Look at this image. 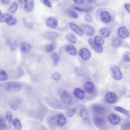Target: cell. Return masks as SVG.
Listing matches in <instances>:
<instances>
[{"label": "cell", "mask_w": 130, "mask_h": 130, "mask_svg": "<svg viewBox=\"0 0 130 130\" xmlns=\"http://www.w3.org/2000/svg\"><path fill=\"white\" fill-rule=\"evenodd\" d=\"M67 120L66 118L63 115L59 113L50 117L48 122L49 124L52 127H61L66 124Z\"/></svg>", "instance_id": "1"}, {"label": "cell", "mask_w": 130, "mask_h": 130, "mask_svg": "<svg viewBox=\"0 0 130 130\" xmlns=\"http://www.w3.org/2000/svg\"><path fill=\"white\" fill-rule=\"evenodd\" d=\"M4 88L8 91H18L22 87V84L19 82H9L4 84Z\"/></svg>", "instance_id": "2"}, {"label": "cell", "mask_w": 130, "mask_h": 130, "mask_svg": "<svg viewBox=\"0 0 130 130\" xmlns=\"http://www.w3.org/2000/svg\"><path fill=\"white\" fill-rule=\"evenodd\" d=\"M111 75L115 79L120 80L122 77V73L120 69L116 66L112 65L110 68Z\"/></svg>", "instance_id": "3"}, {"label": "cell", "mask_w": 130, "mask_h": 130, "mask_svg": "<svg viewBox=\"0 0 130 130\" xmlns=\"http://www.w3.org/2000/svg\"><path fill=\"white\" fill-rule=\"evenodd\" d=\"M45 100L46 103L51 107L56 109L61 108L62 103L58 100L52 98H47Z\"/></svg>", "instance_id": "4"}, {"label": "cell", "mask_w": 130, "mask_h": 130, "mask_svg": "<svg viewBox=\"0 0 130 130\" xmlns=\"http://www.w3.org/2000/svg\"><path fill=\"white\" fill-rule=\"evenodd\" d=\"M105 99L107 102L111 104L115 103L118 100L117 95L112 92L107 93L105 95Z\"/></svg>", "instance_id": "5"}, {"label": "cell", "mask_w": 130, "mask_h": 130, "mask_svg": "<svg viewBox=\"0 0 130 130\" xmlns=\"http://www.w3.org/2000/svg\"><path fill=\"white\" fill-rule=\"evenodd\" d=\"M88 42L90 46L96 52L100 53L103 51V48L102 46L97 44L92 39L89 38Z\"/></svg>", "instance_id": "6"}, {"label": "cell", "mask_w": 130, "mask_h": 130, "mask_svg": "<svg viewBox=\"0 0 130 130\" xmlns=\"http://www.w3.org/2000/svg\"><path fill=\"white\" fill-rule=\"evenodd\" d=\"M81 27L83 32L87 35L92 36L94 35L95 32L94 29L91 26L88 24H84L81 25Z\"/></svg>", "instance_id": "7"}, {"label": "cell", "mask_w": 130, "mask_h": 130, "mask_svg": "<svg viewBox=\"0 0 130 130\" xmlns=\"http://www.w3.org/2000/svg\"><path fill=\"white\" fill-rule=\"evenodd\" d=\"M59 35V34L57 32L52 31H47L44 34V36L45 38L52 41H55Z\"/></svg>", "instance_id": "8"}, {"label": "cell", "mask_w": 130, "mask_h": 130, "mask_svg": "<svg viewBox=\"0 0 130 130\" xmlns=\"http://www.w3.org/2000/svg\"><path fill=\"white\" fill-rule=\"evenodd\" d=\"M69 25L71 29L77 35L80 36L83 35L84 32L82 29L77 24L73 22H70Z\"/></svg>", "instance_id": "9"}, {"label": "cell", "mask_w": 130, "mask_h": 130, "mask_svg": "<svg viewBox=\"0 0 130 130\" xmlns=\"http://www.w3.org/2000/svg\"><path fill=\"white\" fill-rule=\"evenodd\" d=\"M79 54L81 57L85 60H88L91 57L90 52L88 49L85 48L81 49L79 51Z\"/></svg>", "instance_id": "10"}, {"label": "cell", "mask_w": 130, "mask_h": 130, "mask_svg": "<svg viewBox=\"0 0 130 130\" xmlns=\"http://www.w3.org/2000/svg\"><path fill=\"white\" fill-rule=\"evenodd\" d=\"M45 23L47 26L53 29L56 28L58 24L57 20L52 17L47 18L46 20Z\"/></svg>", "instance_id": "11"}, {"label": "cell", "mask_w": 130, "mask_h": 130, "mask_svg": "<svg viewBox=\"0 0 130 130\" xmlns=\"http://www.w3.org/2000/svg\"><path fill=\"white\" fill-rule=\"evenodd\" d=\"M100 17L101 21L104 23H107L110 21L111 15L109 12L107 11H102L100 13Z\"/></svg>", "instance_id": "12"}, {"label": "cell", "mask_w": 130, "mask_h": 130, "mask_svg": "<svg viewBox=\"0 0 130 130\" xmlns=\"http://www.w3.org/2000/svg\"><path fill=\"white\" fill-rule=\"evenodd\" d=\"M61 99L62 102L65 104H70L72 101L71 96L67 92H65L62 93L61 96Z\"/></svg>", "instance_id": "13"}, {"label": "cell", "mask_w": 130, "mask_h": 130, "mask_svg": "<svg viewBox=\"0 0 130 130\" xmlns=\"http://www.w3.org/2000/svg\"><path fill=\"white\" fill-rule=\"evenodd\" d=\"M118 33L120 37L123 38H127L129 35V33L128 29L125 27L123 26L119 28Z\"/></svg>", "instance_id": "14"}, {"label": "cell", "mask_w": 130, "mask_h": 130, "mask_svg": "<svg viewBox=\"0 0 130 130\" xmlns=\"http://www.w3.org/2000/svg\"><path fill=\"white\" fill-rule=\"evenodd\" d=\"M108 120L109 122L112 124L116 125L120 122V117L114 113H111L109 116Z\"/></svg>", "instance_id": "15"}, {"label": "cell", "mask_w": 130, "mask_h": 130, "mask_svg": "<svg viewBox=\"0 0 130 130\" xmlns=\"http://www.w3.org/2000/svg\"><path fill=\"white\" fill-rule=\"evenodd\" d=\"M34 6V2L33 0H27L24 5L25 11L28 13L31 12L33 9Z\"/></svg>", "instance_id": "16"}, {"label": "cell", "mask_w": 130, "mask_h": 130, "mask_svg": "<svg viewBox=\"0 0 130 130\" xmlns=\"http://www.w3.org/2000/svg\"><path fill=\"white\" fill-rule=\"evenodd\" d=\"M74 94L78 99L82 100L85 97V92L82 89L79 88H75L74 91Z\"/></svg>", "instance_id": "17"}, {"label": "cell", "mask_w": 130, "mask_h": 130, "mask_svg": "<svg viewBox=\"0 0 130 130\" xmlns=\"http://www.w3.org/2000/svg\"><path fill=\"white\" fill-rule=\"evenodd\" d=\"M84 88L86 91L88 93H91L94 91L95 88L94 84L91 82L86 83L84 86Z\"/></svg>", "instance_id": "18"}, {"label": "cell", "mask_w": 130, "mask_h": 130, "mask_svg": "<svg viewBox=\"0 0 130 130\" xmlns=\"http://www.w3.org/2000/svg\"><path fill=\"white\" fill-rule=\"evenodd\" d=\"M66 52L69 54L74 56L77 54V51L75 46L72 44H68L65 47Z\"/></svg>", "instance_id": "19"}, {"label": "cell", "mask_w": 130, "mask_h": 130, "mask_svg": "<svg viewBox=\"0 0 130 130\" xmlns=\"http://www.w3.org/2000/svg\"><path fill=\"white\" fill-rule=\"evenodd\" d=\"M93 111L95 113L100 114L103 113L105 111V108L101 105L98 104H95L92 107Z\"/></svg>", "instance_id": "20"}, {"label": "cell", "mask_w": 130, "mask_h": 130, "mask_svg": "<svg viewBox=\"0 0 130 130\" xmlns=\"http://www.w3.org/2000/svg\"><path fill=\"white\" fill-rule=\"evenodd\" d=\"M31 48V45L26 43H23L20 46L21 51L23 53H26L28 52L30 50Z\"/></svg>", "instance_id": "21"}, {"label": "cell", "mask_w": 130, "mask_h": 130, "mask_svg": "<svg viewBox=\"0 0 130 130\" xmlns=\"http://www.w3.org/2000/svg\"><path fill=\"white\" fill-rule=\"evenodd\" d=\"M95 125L99 128H101L105 125V121L102 118L99 117L95 118L94 120Z\"/></svg>", "instance_id": "22"}, {"label": "cell", "mask_w": 130, "mask_h": 130, "mask_svg": "<svg viewBox=\"0 0 130 130\" xmlns=\"http://www.w3.org/2000/svg\"><path fill=\"white\" fill-rule=\"evenodd\" d=\"M51 58L55 66H57L59 63L60 60V57L59 55L57 53L55 52L51 55Z\"/></svg>", "instance_id": "23"}, {"label": "cell", "mask_w": 130, "mask_h": 130, "mask_svg": "<svg viewBox=\"0 0 130 130\" xmlns=\"http://www.w3.org/2000/svg\"><path fill=\"white\" fill-rule=\"evenodd\" d=\"M12 17L8 14L2 13L0 12V22L1 23L6 22Z\"/></svg>", "instance_id": "24"}, {"label": "cell", "mask_w": 130, "mask_h": 130, "mask_svg": "<svg viewBox=\"0 0 130 130\" xmlns=\"http://www.w3.org/2000/svg\"><path fill=\"white\" fill-rule=\"evenodd\" d=\"M99 32L102 37L106 38L109 36L110 33V31L108 28L103 27L100 29Z\"/></svg>", "instance_id": "25"}, {"label": "cell", "mask_w": 130, "mask_h": 130, "mask_svg": "<svg viewBox=\"0 0 130 130\" xmlns=\"http://www.w3.org/2000/svg\"><path fill=\"white\" fill-rule=\"evenodd\" d=\"M130 118H129L125 119L121 125L122 130H128L130 129Z\"/></svg>", "instance_id": "26"}, {"label": "cell", "mask_w": 130, "mask_h": 130, "mask_svg": "<svg viewBox=\"0 0 130 130\" xmlns=\"http://www.w3.org/2000/svg\"><path fill=\"white\" fill-rule=\"evenodd\" d=\"M114 109L116 111L122 113L127 116L130 118V111L124 108L119 106L114 107Z\"/></svg>", "instance_id": "27"}, {"label": "cell", "mask_w": 130, "mask_h": 130, "mask_svg": "<svg viewBox=\"0 0 130 130\" xmlns=\"http://www.w3.org/2000/svg\"><path fill=\"white\" fill-rule=\"evenodd\" d=\"M56 45L54 43H52L47 44L45 47V50L48 53H50L56 48Z\"/></svg>", "instance_id": "28"}, {"label": "cell", "mask_w": 130, "mask_h": 130, "mask_svg": "<svg viewBox=\"0 0 130 130\" xmlns=\"http://www.w3.org/2000/svg\"><path fill=\"white\" fill-rule=\"evenodd\" d=\"M18 7V4L16 2H14L8 9V11L11 14H14L17 11Z\"/></svg>", "instance_id": "29"}, {"label": "cell", "mask_w": 130, "mask_h": 130, "mask_svg": "<svg viewBox=\"0 0 130 130\" xmlns=\"http://www.w3.org/2000/svg\"><path fill=\"white\" fill-rule=\"evenodd\" d=\"M71 7L74 10L78 11L87 13H89L91 12V9H89L77 7L74 4H72Z\"/></svg>", "instance_id": "30"}, {"label": "cell", "mask_w": 130, "mask_h": 130, "mask_svg": "<svg viewBox=\"0 0 130 130\" xmlns=\"http://www.w3.org/2000/svg\"><path fill=\"white\" fill-rule=\"evenodd\" d=\"M79 115L83 120L86 121L87 119L88 118V111L86 109H83L80 111Z\"/></svg>", "instance_id": "31"}, {"label": "cell", "mask_w": 130, "mask_h": 130, "mask_svg": "<svg viewBox=\"0 0 130 130\" xmlns=\"http://www.w3.org/2000/svg\"><path fill=\"white\" fill-rule=\"evenodd\" d=\"M12 123L15 128L18 130L22 129V125L19 120L17 118H15L13 120Z\"/></svg>", "instance_id": "32"}, {"label": "cell", "mask_w": 130, "mask_h": 130, "mask_svg": "<svg viewBox=\"0 0 130 130\" xmlns=\"http://www.w3.org/2000/svg\"><path fill=\"white\" fill-rule=\"evenodd\" d=\"M67 40L73 44H75L76 41V39L75 35L72 33H70L66 36Z\"/></svg>", "instance_id": "33"}, {"label": "cell", "mask_w": 130, "mask_h": 130, "mask_svg": "<svg viewBox=\"0 0 130 130\" xmlns=\"http://www.w3.org/2000/svg\"><path fill=\"white\" fill-rule=\"evenodd\" d=\"M67 14L69 17L74 18H77L79 17L77 13L74 11L68 10L66 11Z\"/></svg>", "instance_id": "34"}, {"label": "cell", "mask_w": 130, "mask_h": 130, "mask_svg": "<svg viewBox=\"0 0 130 130\" xmlns=\"http://www.w3.org/2000/svg\"><path fill=\"white\" fill-rule=\"evenodd\" d=\"M122 40L119 38H115L113 40L112 44V46L115 47H119L121 44Z\"/></svg>", "instance_id": "35"}, {"label": "cell", "mask_w": 130, "mask_h": 130, "mask_svg": "<svg viewBox=\"0 0 130 130\" xmlns=\"http://www.w3.org/2000/svg\"><path fill=\"white\" fill-rule=\"evenodd\" d=\"M94 40L97 44L101 45H103L104 42V39L99 35H96L95 37Z\"/></svg>", "instance_id": "36"}, {"label": "cell", "mask_w": 130, "mask_h": 130, "mask_svg": "<svg viewBox=\"0 0 130 130\" xmlns=\"http://www.w3.org/2000/svg\"><path fill=\"white\" fill-rule=\"evenodd\" d=\"M76 109L75 108H71L67 109L66 112V115L68 117L73 116L76 111Z\"/></svg>", "instance_id": "37"}, {"label": "cell", "mask_w": 130, "mask_h": 130, "mask_svg": "<svg viewBox=\"0 0 130 130\" xmlns=\"http://www.w3.org/2000/svg\"><path fill=\"white\" fill-rule=\"evenodd\" d=\"M7 125L6 120L3 117H2L0 119V130L6 129Z\"/></svg>", "instance_id": "38"}, {"label": "cell", "mask_w": 130, "mask_h": 130, "mask_svg": "<svg viewBox=\"0 0 130 130\" xmlns=\"http://www.w3.org/2000/svg\"><path fill=\"white\" fill-rule=\"evenodd\" d=\"M8 78V75L6 72L3 70L0 71V80L4 81L6 80Z\"/></svg>", "instance_id": "39"}, {"label": "cell", "mask_w": 130, "mask_h": 130, "mask_svg": "<svg viewBox=\"0 0 130 130\" xmlns=\"http://www.w3.org/2000/svg\"><path fill=\"white\" fill-rule=\"evenodd\" d=\"M6 118L7 121L9 124L10 128L13 121L12 116L11 113L9 112H7L6 114Z\"/></svg>", "instance_id": "40"}, {"label": "cell", "mask_w": 130, "mask_h": 130, "mask_svg": "<svg viewBox=\"0 0 130 130\" xmlns=\"http://www.w3.org/2000/svg\"><path fill=\"white\" fill-rule=\"evenodd\" d=\"M75 71L76 75L78 76L81 77L84 76V73L80 68L76 67L75 68Z\"/></svg>", "instance_id": "41"}, {"label": "cell", "mask_w": 130, "mask_h": 130, "mask_svg": "<svg viewBox=\"0 0 130 130\" xmlns=\"http://www.w3.org/2000/svg\"><path fill=\"white\" fill-rule=\"evenodd\" d=\"M123 58L125 61H130V52H125L123 55Z\"/></svg>", "instance_id": "42"}, {"label": "cell", "mask_w": 130, "mask_h": 130, "mask_svg": "<svg viewBox=\"0 0 130 130\" xmlns=\"http://www.w3.org/2000/svg\"><path fill=\"white\" fill-rule=\"evenodd\" d=\"M6 23L9 25H13L17 24V20L15 18L12 17Z\"/></svg>", "instance_id": "43"}, {"label": "cell", "mask_w": 130, "mask_h": 130, "mask_svg": "<svg viewBox=\"0 0 130 130\" xmlns=\"http://www.w3.org/2000/svg\"><path fill=\"white\" fill-rule=\"evenodd\" d=\"M23 22L24 25L28 28L31 29L33 28L34 25L32 23L28 22L24 19H23Z\"/></svg>", "instance_id": "44"}, {"label": "cell", "mask_w": 130, "mask_h": 130, "mask_svg": "<svg viewBox=\"0 0 130 130\" xmlns=\"http://www.w3.org/2000/svg\"><path fill=\"white\" fill-rule=\"evenodd\" d=\"M61 75L59 72H56L54 73L52 75L53 79L56 81L60 80L61 78Z\"/></svg>", "instance_id": "45"}, {"label": "cell", "mask_w": 130, "mask_h": 130, "mask_svg": "<svg viewBox=\"0 0 130 130\" xmlns=\"http://www.w3.org/2000/svg\"><path fill=\"white\" fill-rule=\"evenodd\" d=\"M84 19L87 22L91 23L93 22L92 17L89 13H87L85 15Z\"/></svg>", "instance_id": "46"}, {"label": "cell", "mask_w": 130, "mask_h": 130, "mask_svg": "<svg viewBox=\"0 0 130 130\" xmlns=\"http://www.w3.org/2000/svg\"><path fill=\"white\" fill-rule=\"evenodd\" d=\"M18 44L16 41H14L11 43L10 45V50L12 51L15 50L17 47Z\"/></svg>", "instance_id": "47"}, {"label": "cell", "mask_w": 130, "mask_h": 130, "mask_svg": "<svg viewBox=\"0 0 130 130\" xmlns=\"http://www.w3.org/2000/svg\"><path fill=\"white\" fill-rule=\"evenodd\" d=\"M9 105L11 108L13 110L15 111L17 110V105L13 101H12L10 102Z\"/></svg>", "instance_id": "48"}, {"label": "cell", "mask_w": 130, "mask_h": 130, "mask_svg": "<svg viewBox=\"0 0 130 130\" xmlns=\"http://www.w3.org/2000/svg\"><path fill=\"white\" fill-rule=\"evenodd\" d=\"M40 1L43 5L48 7H52L49 0H40Z\"/></svg>", "instance_id": "49"}, {"label": "cell", "mask_w": 130, "mask_h": 130, "mask_svg": "<svg viewBox=\"0 0 130 130\" xmlns=\"http://www.w3.org/2000/svg\"><path fill=\"white\" fill-rule=\"evenodd\" d=\"M124 7L126 10L130 14V4L126 3L124 5Z\"/></svg>", "instance_id": "50"}, {"label": "cell", "mask_w": 130, "mask_h": 130, "mask_svg": "<svg viewBox=\"0 0 130 130\" xmlns=\"http://www.w3.org/2000/svg\"><path fill=\"white\" fill-rule=\"evenodd\" d=\"M74 3L77 5H80L84 2V0H72Z\"/></svg>", "instance_id": "51"}, {"label": "cell", "mask_w": 130, "mask_h": 130, "mask_svg": "<svg viewBox=\"0 0 130 130\" xmlns=\"http://www.w3.org/2000/svg\"><path fill=\"white\" fill-rule=\"evenodd\" d=\"M2 3L4 5L9 4L10 2V0H1Z\"/></svg>", "instance_id": "52"}, {"label": "cell", "mask_w": 130, "mask_h": 130, "mask_svg": "<svg viewBox=\"0 0 130 130\" xmlns=\"http://www.w3.org/2000/svg\"><path fill=\"white\" fill-rule=\"evenodd\" d=\"M18 2L21 4H23L25 3L27 0H17Z\"/></svg>", "instance_id": "53"}, {"label": "cell", "mask_w": 130, "mask_h": 130, "mask_svg": "<svg viewBox=\"0 0 130 130\" xmlns=\"http://www.w3.org/2000/svg\"><path fill=\"white\" fill-rule=\"evenodd\" d=\"M90 3H93L96 1V0H87Z\"/></svg>", "instance_id": "54"}]
</instances>
